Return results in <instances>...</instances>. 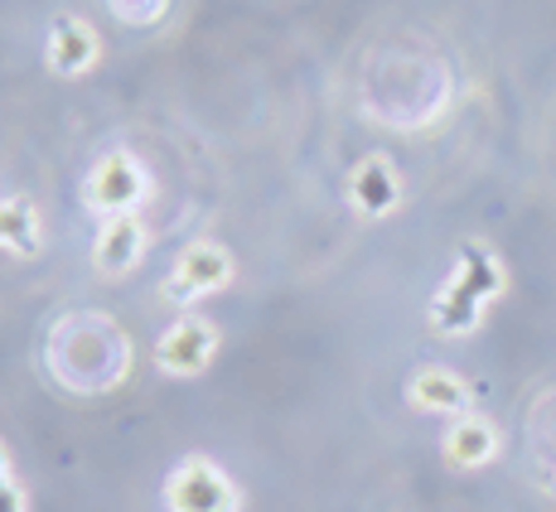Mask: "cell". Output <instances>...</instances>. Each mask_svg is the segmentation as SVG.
I'll return each mask as SVG.
<instances>
[{"instance_id": "cell-9", "label": "cell", "mask_w": 556, "mask_h": 512, "mask_svg": "<svg viewBox=\"0 0 556 512\" xmlns=\"http://www.w3.org/2000/svg\"><path fill=\"white\" fill-rule=\"evenodd\" d=\"M146 256V222L136 213H122V218H106L98 242H92V261H98L102 276H126L136 271V261Z\"/></svg>"}, {"instance_id": "cell-5", "label": "cell", "mask_w": 556, "mask_h": 512, "mask_svg": "<svg viewBox=\"0 0 556 512\" xmlns=\"http://www.w3.org/2000/svg\"><path fill=\"white\" fill-rule=\"evenodd\" d=\"M213 354H218V329L199 315L175 319L155 344V362H160V372H169V377H199V372L213 362Z\"/></svg>"}, {"instance_id": "cell-7", "label": "cell", "mask_w": 556, "mask_h": 512, "mask_svg": "<svg viewBox=\"0 0 556 512\" xmlns=\"http://www.w3.org/2000/svg\"><path fill=\"white\" fill-rule=\"evenodd\" d=\"M98 53H102V39H98V29H92L83 15H59L49 25L45 63H49L53 73H63V78H78V73H88L92 63H98Z\"/></svg>"}, {"instance_id": "cell-10", "label": "cell", "mask_w": 556, "mask_h": 512, "mask_svg": "<svg viewBox=\"0 0 556 512\" xmlns=\"http://www.w3.org/2000/svg\"><path fill=\"white\" fill-rule=\"evenodd\" d=\"M349 199H354L358 213L368 218H388L392 208L402 204V175L388 155H368L349 179Z\"/></svg>"}, {"instance_id": "cell-14", "label": "cell", "mask_w": 556, "mask_h": 512, "mask_svg": "<svg viewBox=\"0 0 556 512\" xmlns=\"http://www.w3.org/2000/svg\"><path fill=\"white\" fill-rule=\"evenodd\" d=\"M5 478H15V474H10V455H5V445H0V484H5Z\"/></svg>"}, {"instance_id": "cell-8", "label": "cell", "mask_w": 556, "mask_h": 512, "mask_svg": "<svg viewBox=\"0 0 556 512\" xmlns=\"http://www.w3.org/2000/svg\"><path fill=\"white\" fill-rule=\"evenodd\" d=\"M498 445H504L498 440V425L475 411L455 415L441 435V455H445V464H455V469H484L498 455Z\"/></svg>"}, {"instance_id": "cell-4", "label": "cell", "mask_w": 556, "mask_h": 512, "mask_svg": "<svg viewBox=\"0 0 556 512\" xmlns=\"http://www.w3.org/2000/svg\"><path fill=\"white\" fill-rule=\"evenodd\" d=\"M232 281V256L218 247V242H194L185 256L175 261V271L165 276V285H160V295H165L169 305L189 309L199 305L203 295L223 291V285Z\"/></svg>"}, {"instance_id": "cell-11", "label": "cell", "mask_w": 556, "mask_h": 512, "mask_svg": "<svg viewBox=\"0 0 556 512\" xmlns=\"http://www.w3.org/2000/svg\"><path fill=\"white\" fill-rule=\"evenodd\" d=\"M39 247H45V222H39L35 204H25V199H0V252L39 256Z\"/></svg>"}, {"instance_id": "cell-6", "label": "cell", "mask_w": 556, "mask_h": 512, "mask_svg": "<svg viewBox=\"0 0 556 512\" xmlns=\"http://www.w3.org/2000/svg\"><path fill=\"white\" fill-rule=\"evenodd\" d=\"M406 401L426 415H451L455 421V415H469V407H475V387H469L459 372L431 362V368L412 372V382H406Z\"/></svg>"}, {"instance_id": "cell-15", "label": "cell", "mask_w": 556, "mask_h": 512, "mask_svg": "<svg viewBox=\"0 0 556 512\" xmlns=\"http://www.w3.org/2000/svg\"><path fill=\"white\" fill-rule=\"evenodd\" d=\"M552 488H556V469H552Z\"/></svg>"}, {"instance_id": "cell-12", "label": "cell", "mask_w": 556, "mask_h": 512, "mask_svg": "<svg viewBox=\"0 0 556 512\" xmlns=\"http://www.w3.org/2000/svg\"><path fill=\"white\" fill-rule=\"evenodd\" d=\"M106 5H112V15L131 29H151L169 15V0H106Z\"/></svg>"}, {"instance_id": "cell-13", "label": "cell", "mask_w": 556, "mask_h": 512, "mask_svg": "<svg viewBox=\"0 0 556 512\" xmlns=\"http://www.w3.org/2000/svg\"><path fill=\"white\" fill-rule=\"evenodd\" d=\"M0 512H29V494L15 484V478L0 484Z\"/></svg>"}, {"instance_id": "cell-2", "label": "cell", "mask_w": 556, "mask_h": 512, "mask_svg": "<svg viewBox=\"0 0 556 512\" xmlns=\"http://www.w3.org/2000/svg\"><path fill=\"white\" fill-rule=\"evenodd\" d=\"M165 512H242V494L218 460L185 455L165 474Z\"/></svg>"}, {"instance_id": "cell-1", "label": "cell", "mask_w": 556, "mask_h": 512, "mask_svg": "<svg viewBox=\"0 0 556 512\" xmlns=\"http://www.w3.org/2000/svg\"><path fill=\"white\" fill-rule=\"evenodd\" d=\"M508 291V271L484 242H465L455 256L451 281L435 291L431 300V329L445 338H465L484 324L489 305Z\"/></svg>"}, {"instance_id": "cell-3", "label": "cell", "mask_w": 556, "mask_h": 512, "mask_svg": "<svg viewBox=\"0 0 556 512\" xmlns=\"http://www.w3.org/2000/svg\"><path fill=\"white\" fill-rule=\"evenodd\" d=\"M83 199H88L92 213H102V222L122 218V213H136V204L151 199V175L136 165V155H102L92 165L88 184H83Z\"/></svg>"}]
</instances>
